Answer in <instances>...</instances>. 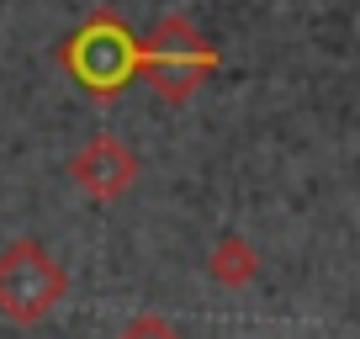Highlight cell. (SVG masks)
Returning a JSON list of instances; mask_svg holds the SVG:
<instances>
[{
    "instance_id": "cell-2",
    "label": "cell",
    "mask_w": 360,
    "mask_h": 339,
    "mask_svg": "<svg viewBox=\"0 0 360 339\" xmlns=\"http://www.w3.org/2000/svg\"><path fill=\"white\" fill-rule=\"evenodd\" d=\"M64 69L75 79H85L96 96H112V91H122L127 79L143 69V43H133L127 27L101 11V16H90V22L64 43Z\"/></svg>"
},
{
    "instance_id": "cell-1",
    "label": "cell",
    "mask_w": 360,
    "mask_h": 339,
    "mask_svg": "<svg viewBox=\"0 0 360 339\" xmlns=\"http://www.w3.org/2000/svg\"><path fill=\"white\" fill-rule=\"evenodd\" d=\"M69 297V271L48 255L43 238H16L0 249V318L43 324Z\"/></svg>"
},
{
    "instance_id": "cell-5",
    "label": "cell",
    "mask_w": 360,
    "mask_h": 339,
    "mask_svg": "<svg viewBox=\"0 0 360 339\" xmlns=\"http://www.w3.org/2000/svg\"><path fill=\"white\" fill-rule=\"evenodd\" d=\"M207 276H212L217 286H228V292H244L259 276V249L249 244L244 234H223L212 244V255H207Z\"/></svg>"
},
{
    "instance_id": "cell-4",
    "label": "cell",
    "mask_w": 360,
    "mask_h": 339,
    "mask_svg": "<svg viewBox=\"0 0 360 339\" xmlns=\"http://www.w3.org/2000/svg\"><path fill=\"white\" fill-rule=\"evenodd\" d=\"M138 175H143V165H138V154L117 133H96L69 159V181H75L90 202H117V196H127L138 186Z\"/></svg>"
},
{
    "instance_id": "cell-3",
    "label": "cell",
    "mask_w": 360,
    "mask_h": 339,
    "mask_svg": "<svg viewBox=\"0 0 360 339\" xmlns=\"http://www.w3.org/2000/svg\"><path fill=\"white\" fill-rule=\"evenodd\" d=\"M143 69H148V79H154V91L180 106L217 69V48L207 43L186 16H165V22L154 27V37L143 43Z\"/></svg>"
},
{
    "instance_id": "cell-6",
    "label": "cell",
    "mask_w": 360,
    "mask_h": 339,
    "mask_svg": "<svg viewBox=\"0 0 360 339\" xmlns=\"http://www.w3.org/2000/svg\"><path fill=\"white\" fill-rule=\"evenodd\" d=\"M117 339H186V334H180L169 318H159V313H138V318H133V324H127Z\"/></svg>"
}]
</instances>
